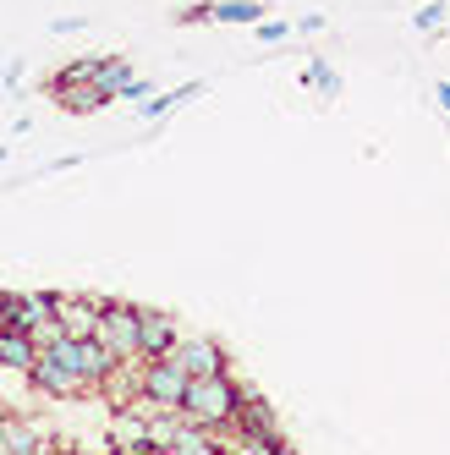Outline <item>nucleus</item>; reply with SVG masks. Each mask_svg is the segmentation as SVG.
<instances>
[{
  "label": "nucleus",
  "instance_id": "f257e3e1",
  "mask_svg": "<svg viewBox=\"0 0 450 455\" xmlns=\"http://www.w3.org/2000/svg\"><path fill=\"white\" fill-rule=\"evenodd\" d=\"M242 411V384H231V373H214V379H187V395L176 406L181 422L204 434H225Z\"/></svg>",
  "mask_w": 450,
  "mask_h": 455
},
{
  "label": "nucleus",
  "instance_id": "f03ea898",
  "mask_svg": "<svg viewBox=\"0 0 450 455\" xmlns=\"http://www.w3.org/2000/svg\"><path fill=\"white\" fill-rule=\"evenodd\" d=\"M93 340H100L116 363H138V307L133 302H100Z\"/></svg>",
  "mask_w": 450,
  "mask_h": 455
},
{
  "label": "nucleus",
  "instance_id": "7ed1b4c3",
  "mask_svg": "<svg viewBox=\"0 0 450 455\" xmlns=\"http://www.w3.org/2000/svg\"><path fill=\"white\" fill-rule=\"evenodd\" d=\"M138 395L159 411H176L181 395H187V373L171 363V356H159V363H143L138 368Z\"/></svg>",
  "mask_w": 450,
  "mask_h": 455
},
{
  "label": "nucleus",
  "instance_id": "20e7f679",
  "mask_svg": "<svg viewBox=\"0 0 450 455\" xmlns=\"http://www.w3.org/2000/svg\"><path fill=\"white\" fill-rule=\"evenodd\" d=\"M28 384L44 389L50 401H72V395H83V389H88V384L77 379V368H67L55 351H39V356H34V368H28Z\"/></svg>",
  "mask_w": 450,
  "mask_h": 455
},
{
  "label": "nucleus",
  "instance_id": "39448f33",
  "mask_svg": "<svg viewBox=\"0 0 450 455\" xmlns=\"http://www.w3.org/2000/svg\"><path fill=\"white\" fill-rule=\"evenodd\" d=\"M171 363H176L187 379H214V373H225V346L209 340V335H192V340H176Z\"/></svg>",
  "mask_w": 450,
  "mask_h": 455
},
{
  "label": "nucleus",
  "instance_id": "423d86ee",
  "mask_svg": "<svg viewBox=\"0 0 450 455\" xmlns=\"http://www.w3.org/2000/svg\"><path fill=\"white\" fill-rule=\"evenodd\" d=\"M176 351V323L171 313H154V307H138V363H159V356Z\"/></svg>",
  "mask_w": 450,
  "mask_h": 455
},
{
  "label": "nucleus",
  "instance_id": "0eeeda50",
  "mask_svg": "<svg viewBox=\"0 0 450 455\" xmlns=\"http://www.w3.org/2000/svg\"><path fill=\"white\" fill-rule=\"evenodd\" d=\"M93 323H100V302H93V297H55L60 340H93Z\"/></svg>",
  "mask_w": 450,
  "mask_h": 455
},
{
  "label": "nucleus",
  "instance_id": "6e6552de",
  "mask_svg": "<svg viewBox=\"0 0 450 455\" xmlns=\"http://www.w3.org/2000/svg\"><path fill=\"white\" fill-rule=\"evenodd\" d=\"M0 455H44L39 428L17 411H0Z\"/></svg>",
  "mask_w": 450,
  "mask_h": 455
},
{
  "label": "nucleus",
  "instance_id": "1a4fd4ad",
  "mask_svg": "<svg viewBox=\"0 0 450 455\" xmlns=\"http://www.w3.org/2000/svg\"><path fill=\"white\" fill-rule=\"evenodd\" d=\"M204 93V83H181V88H171V93H149V105H138V121L143 126H165L187 100H198Z\"/></svg>",
  "mask_w": 450,
  "mask_h": 455
},
{
  "label": "nucleus",
  "instance_id": "9d476101",
  "mask_svg": "<svg viewBox=\"0 0 450 455\" xmlns=\"http://www.w3.org/2000/svg\"><path fill=\"white\" fill-rule=\"evenodd\" d=\"M55 105L67 110V116H93V110L110 105V93L100 83H72V88H55Z\"/></svg>",
  "mask_w": 450,
  "mask_h": 455
},
{
  "label": "nucleus",
  "instance_id": "9b49d317",
  "mask_svg": "<svg viewBox=\"0 0 450 455\" xmlns=\"http://www.w3.org/2000/svg\"><path fill=\"white\" fill-rule=\"evenodd\" d=\"M225 455H292L280 434H253V428H231V444Z\"/></svg>",
  "mask_w": 450,
  "mask_h": 455
},
{
  "label": "nucleus",
  "instance_id": "f8f14e48",
  "mask_svg": "<svg viewBox=\"0 0 450 455\" xmlns=\"http://www.w3.org/2000/svg\"><path fill=\"white\" fill-rule=\"evenodd\" d=\"M269 12L264 0H220V6H209V22H237V28H259Z\"/></svg>",
  "mask_w": 450,
  "mask_h": 455
},
{
  "label": "nucleus",
  "instance_id": "ddd939ff",
  "mask_svg": "<svg viewBox=\"0 0 450 455\" xmlns=\"http://www.w3.org/2000/svg\"><path fill=\"white\" fill-rule=\"evenodd\" d=\"M34 340H28V335H12V330H0V368H6V373H28V368H34Z\"/></svg>",
  "mask_w": 450,
  "mask_h": 455
},
{
  "label": "nucleus",
  "instance_id": "4468645a",
  "mask_svg": "<svg viewBox=\"0 0 450 455\" xmlns=\"http://www.w3.org/2000/svg\"><path fill=\"white\" fill-rule=\"evenodd\" d=\"M110 368H116V356L100 340H77V373H83V384H100Z\"/></svg>",
  "mask_w": 450,
  "mask_h": 455
},
{
  "label": "nucleus",
  "instance_id": "2eb2a0df",
  "mask_svg": "<svg viewBox=\"0 0 450 455\" xmlns=\"http://www.w3.org/2000/svg\"><path fill=\"white\" fill-rule=\"evenodd\" d=\"M133 77H138V72L126 67L121 55H100V72H93V83H100V88L110 93V100H121V93H126V83H133Z\"/></svg>",
  "mask_w": 450,
  "mask_h": 455
},
{
  "label": "nucleus",
  "instance_id": "dca6fc26",
  "mask_svg": "<svg viewBox=\"0 0 450 455\" xmlns=\"http://www.w3.org/2000/svg\"><path fill=\"white\" fill-rule=\"evenodd\" d=\"M308 88H318V93H341V72L330 67V60H308Z\"/></svg>",
  "mask_w": 450,
  "mask_h": 455
},
{
  "label": "nucleus",
  "instance_id": "f3484780",
  "mask_svg": "<svg viewBox=\"0 0 450 455\" xmlns=\"http://www.w3.org/2000/svg\"><path fill=\"white\" fill-rule=\"evenodd\" d=\"M445 12H450L445 0H429V6L412 17V28H417V34H439V28H445Z\"/></svg>",
  "mask_w": 450,
  "mask_h": 455
},
{
  "label": "nucleus",
  "instance_id": "a211bd4d",
  "mask_svg": "<svg viewBox=\"0 0 450 455\" xmlns=\"http://www.w3.org/2000/svg\"><path fill=\"white\" fill-rule=\"evenodd\" d=\"M253 34H259L264 44H280V39H292V22H259Z\"/></svg>",
  "mask_w": 450,
  "mask_h": 455
},
{
  "label": "nucleus",
  "instance_id": "6ab92c4d",
  "mask_svg": "<svg viewBox=\"0 0 450 455\" xmlns=\"http://www.w3.org/2000/svg\"><path fill=\"white\" fill-rule=\"evenodd\" d=\"M83 28H88V17H55L50 34H83Z\"/></svg>",
  "mask_w": 450,
  "mask_h": 455
},
{
  "label": "nucleus",
  "instance_id": "aec40b11",
  "mask_svg": "<svg viewBox=\"0 0 450 455\" xmlns=\"http://www.w3.org/2000/svg\"><path fill=\"white\" fill-rule=\"evenodd\" d=\"M176 22H181V28H192V22H209V0H204V6H187Z\"/></svg>",
  "mask_w": 450,
  "mask_h": 455
},
{
  "label": "nucleus",
  "instance_id": "412c9836",
  "mask_svg": "<svg viewBox=\"0 0 450 455\" xmlns=\"http://www.w3.org/2000/svg\"><path fill=\"white\" fill-rule=\"evenodd\" d=\"M297 34H325V17H318V12H313V17H302V22H297Z\"/></svg>",
  "mask_w": 450,
  "mask_h": 455
},
{
  "label": "nucleus",
  "instance_id": "4be33fe9",
  "mask_svg": "<svg viewBox=\"0 0 450 455\" xmlns=\"http://www.w3.org/2000/svg\"><path fill=\"white\" fill-rule=\"evenodd\" d=\"M434 105H439V110H450V83H445V77L434 83Z\"/></svg>",
  "mask_w": 450,
  "mask_h": 455
},
{
  "label": "nucleus",
  "instance_id": "5701e85b",
  "mask_svg": "<svg viewBox=\"0 0 450 455\" xmlns=\"http://www.w3.org/2000/svg\"><path fill=\"white\" fill-rule=\"evenodd\" d=\"M149 455H176V450H171V444H159V450H149Z\"/></svg>",
  "mask_w": 450,
  "mask_h": 455
},
{
  "label": "nucleus",
  "instance_id": "b1692460",
  "mask_svg": "<svg viewBox=\"0 0 450 455\" xmlns=\"http://www.w3.org/2000/svg\"><path fill=\"white\" fill-rule=\"evenodd\" d=\"M0 307H6V291H0Z\"/></svg>",
  "mask_w": 450,
  "mask_h": 455
}]
</instances>
